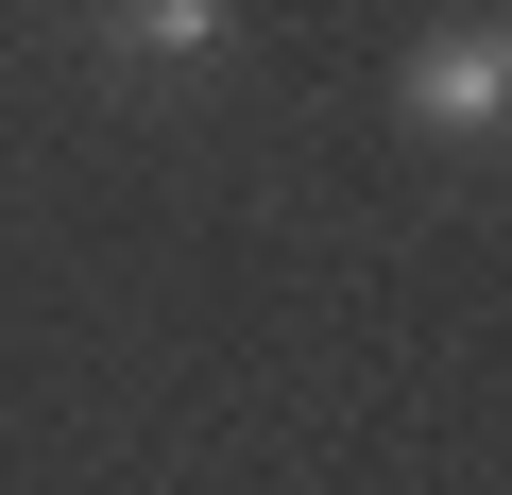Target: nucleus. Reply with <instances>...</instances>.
I'll use <instances>...</instances> for the list:
<instances>
[{
  "label": "nucleus",
  "instance_id": "f257e3e1",
  "mask_svg": "<svg viewBox=\"0 0 512 495\" xmlns=\"http://www.w3.org/2000/svg\"><path fill=\"white\" fill-rule=\"evenodd\" d=\"M410 120H427V137H495V120H512V35H495V18L427 35V52H410Z\"/></svg>",
  "mask_w": 512,
  "mask_h": 495
}]
</instances>
